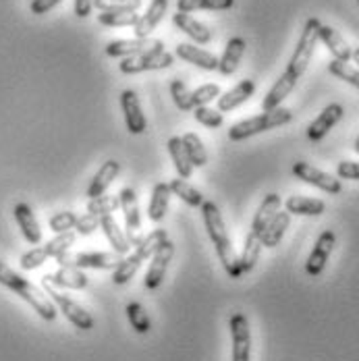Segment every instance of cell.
<instances>
[{"mask_svg":"<svg viewBox=\"0 0 359 361\" xmlns=\"http://www.w3.org/2000/svg\"><path fill=\"white\" fill-rule=\"evenodd\" d=\"M98 21L100 25H107V27H129L140 21V15L138 11L133 13H100L98 15Z\"/></svg>","mask_w":359,"mask_h":361,"instance_id":"obj_40","label":"cell"},{"mask_svg":"<svg viewBox=\"0 0 359 361\" xmlns=\"http://www.w3.org/2000/svg\"><path fill=\"white\" fill-rule=\"evenodd\" d=\"M46 279L56 285L59 289H73L81 290L87 287V274L79 268H73V266H61L54 274H46Z\"/></svg>","mask_w":359,"mask_h":361,"instance_id":"obj_23","label":"cell"},{"mask_svg":"<svg viewBox=\"0 0 359 361\" xmlns=\"http://www.w3.org/2000/svg\"><path fill=\"white\" fill-rule=\"evenodd\" d=\"M118 200H121V210H123V216H125V228H127V237L131 241V245L135 247L140 243V226H142V214H140V204H138V195L133 191V187H123L121 193H118Z\"/></svg>","mask_w":359,"mask_h":361,"instance_id":"obj_12","label":"cell"},{"mask_svg":"<svg viewBox=\"0 0 359 361\" xmlns=\"http://www.w3.org/2000/svg\"><path fill=\"white\" fill-rule=\"evenodd\" d=\"M343 114H345V110H343L341 104H336V102L328 104V106L310 123V127H308V137H310L312 142H320L324 135L343 118Z\"/></svg>","mask_w":359,"mask_h":361,"instance_id":"obj_15","label":"cell"},{"mask_svg":"<svg viewBox=\"0 0 359 361\" xmlns=\"http://www.w3.org/2000/svg\"><path fill=\"white\" fill-rule=\"evenodd\" d=\"M118 173H121V164H118L116 160H107V162L100 166V171L94 175L92 183H90V187H87V197L94 200V197L104 195V191L114 183V179L118 177Z\"/></svg>","mask_w":359,"mask_h":361,"instance_id":"obj_25","label":"cell"},{"mask_svg":"<svg viewBox=\"0 0 359 361\" xmlns=\"http://www.w3.org/2000/svg\"><path fill=\"white\" fill-rule=\"evenodd\" d=\"M63 0H32L30 2V11L34 15H46L48 11H52L56 4H61Z\"/></svg>","mask_w":359,"mask_h":361,"instance_id":"obj_50","label":"cell"},{"mask_svg":"<svg viewBox=\"0 0 359 361\" xmlns=\"http://www.w3.org/2000/svg\"><path fill=\"white\" fill-rule=\"evenodd\" d=\"M171 96H173V102L177 104V109L187 112V110H193V102H191V92L189 87L181 81V79H173L171 81Z\"/></svg>","mask_w":359,"mask_h":361,"instance_id":"obj_43","label":"cell"},{"mask_svg":"<svg viewBox=\"0 0 359 361\" xmlns=\"http://www.w3.org/2000/svg\"><path fill=\"white\" fill-rule=\"evenodd\" d=\"M173 25L181 30L183 34H187V36L191 37L195 44H208L210 39H212V32H210V27H206L202 21H197V19H193L189 13H175L173 15Z\"/></svg>","mask_w":359,"mask_h":361,"instance_id":"obj_20","label":"cell"},{"mask_svg":"<svg viewBox=\"0 0 359 361\" xmlns=\"http://www.w3.org/2000/svg\"><path fill=\"white\" fill-rule=\"evenodd\" d=\"M169 154L173 158V164L177 169V175L181 179H189L193 175V164L187 156V149L183 145V140L181 137H171L169 140Z\"/></svg>","mask_w":359,"mask_h":361,"instance_id":"obj_33","label":"cell"},{"mask_svg":"<svg viewBox=\"0 0 359 361\" xmlns=\"http://www.w3.org/2000/svg\"><path fill=\"white\" fill-rule=\"evenodd\" d=\"M125 312H127V320H129V324H131V328H133L138 334H147V332H150L152 322H150V318H147V314H145L144 305H142L140 301L129 303Z\"/></svg>","mask_w":359,"mask_h":361,"instance_id":"obj_36","label":"cell"},{"mask_svg":"<svg viewBox=\"0 0 359 361\" xmlns=\"http://www.w3.org/2000/svg\"><path fill=\"white\" fill-rule=\"evenodd\" d=\"M248 44L245 39L239 36L231 37L224 46V52H222V59L218 61V71L222 73L224 77L233 75V73L239 69V63L243 59V52H245Z\"/></svg>","mask_w":359,"mask_h":361,"instance_id":"obj_22","label":"cell"},{"mask_svg":"<svg viewBox=\"0 0 359 361\" xmlns=\"http://www.w3.org/2000/svg\"><path fill=\"white\" fill-rule=\"evenodd\" d=\"M235 0H177L179 13H193V11H229Z\"/></svg>","mask_w":359,"mask_h":361,"instance_id":"obj_35","label":"cell"},{"mask_svg":"<svg viewBox=\"0 0 359 361\" xmlns=\"http://www.w3.org/2000/svg\"><path fill=\"white\" fill-rule=\"evenodd\" d=\"M200 208H202V218H204L208 237H210V241H212V245H214L222 268L226 270V274H229L231 279L243 276V274H241V266H239V255H237L235 247H233V241H231V237H229L224 218L220 214L218 206H216L214 202H210V200H204V204H202Z\"/></svg>","mask_w":359,"mask_h":361,"instance_id":"obj_2","label":"cell"},{"mask_svg":"<svg viewBox=\"0 0 359 361\" xmlns=\"http://www.w3.org/2000/svg\"><path fill=\"white\" fill-rule=\"evenodd\" d=\"M220 85L218 83H206V85H200L197 90L191 92V102H193V109L197 106H206L210 100H218L220 96Z\"/></svg>","mask_w":359,"mask_h":361,"instance_id":"obj_44","label":"cell"},{"mask_svg":"<svg viewBox=\"0 0 359 361\" xmlns=\"http://www.w3.org/2000/svg\"><path fill=\"white\" fill-rule=\"evenodd\" d=\"M262 239L255 235V233H248L245 237V243H243V252L239 255V266H241V274H248L252 272L260 259V253H262Z\"/></svg>","mask_w":359,"mask_h":361,"instance_id":"obj_31","label":"cell"},{"mask_svg":"<svg viewBox=\"0 0 359 361\" xmlns=\"http://www.w3.org/2000/svg\"><path fill=\"white\" fill-rule=\"evenodd\" d=\"M181 140H183V145H185V149H187V156H189L193 169H204V166L210 162V156H208V152H206V147H204V142L200 140L197 133L189 131V133H185Z\"/></svg>","mask_w":359,"mask_h":361,"instance_id":"obj_32","label":"cell"},{"mask_svg":"<svg viewBox=\"0 0 359 361\" xmlns=\"http://www.w3.org/2000/svg\"><path fill=\"white\" fill-rule=\"evenodd\" d=\"M140 6L142 0H94V8L100 13H133Z\"/></svg>","mask_w":359,"mask_h":361,"instance_id":"obj_39","label":"cell"},{"mask_svg":"<svg viewBox=\"0 0 359 361\" xmlns=\"http://www.w3.org/2000/svg\"><path fill=\"white\" fill-rule=\"evenodd\" d=\"M334 245H336V235L332 231H322L316 245H314V250L310 253V257H308V262H305V272L310 276H320L322 274Z\"/></svg>","mask_w":359,"mask_h":361,"instance_id":"obj_14","label":"cell"},{"mask_svg":"<svg viewBox=\"0 0 359 361\" xmlns=\"http://www.w3.org/2000/svg\"><path fill=\"white\" fill-rule=\"evenodd\" d=\"M353 149H355V152L359 154V135H358V140H355V145H353Z\"/></svg>","mask_w":359,"mask_h":361,"instance_id":"obj_53","label":"cell"},{"mask_svg":"<svg viewBox=\"0 0 359 361\" xmlns=\"http://www.w3.org/2000/svg\"><path fill=\"white\" fill-rule=\"evenodd\" d=\"M231 336H233V361L252 360V330L245 314L237 312L229 320Z\"/></svg>","mask_w":359,"mask_h":361,"instance_id":"obj_9","label":"cell"},{"mask_svg":"<svg viewBox=\"0 0 359 361\" xmlns=\"http://www.w3.org/2000/svg\"><path fill=\"white\" fill-rule=\"evenodd\" d=\"M166 239H169L166 231H164V228H156V231H152L147 237H142V239H140V243L135 245V252L140 253L144 259H147V257L154 255V252H156Z\"/></svg>","mask_w":359,"mask_h":361,"instance_id":"obj_37","label":"cell"},{"mask_svg":"<svg viewBox=\"0 0 359 361\" xmlns=\"http://www.w3.org/2000/svg\"><path fill=\"white\" fill-rule=\"evenodd\" d=\"M121 109L125 114V125H127V131L131 135H142L147 127L145 123V114L142 110V102L138 98V94L133 90H125L121 92Z\"/></svg>","mask_w":359,"mask_h":361,"instance_id":"obj_13","label":"cell"},{"mask_svg":"<svg viewBox=\"0 0 359 361\" xmlns=\"http://www.w3.org/2000/svg\"><path fill=\"white\" fill-rule=\"evenodd\" d=\"M46 259H50V255L46 253V250L44 247H34V250H30V252L21 255L19 264H21L23 270H36L42 264H46Z\"/></svg>","mask_w":359,"mask_h":361,"instance_id":"obj_47","label":"cell"},{"mask_svg":"<svg viewBox=\"0 0 359 361\" xmlns=\"http://www.w3.org/2000/svg\"><path fill=\"white\" fill-rule=\"evenodd\" d=\"M42 289H44V293L50 297V301L61 310V314H63L75 328H79V330H92V328H94V324H96V322H94V316L87 314V310L81 307V305L73 299L71 295L63 293L56 285H52L46 276L42 279Z\"/></svg>","mask_w":359,"mask_h":361,"instance_id":"obj_5","label":"cell"},{"mask_svg":"<svg viewBox=\"0 0 359 361\" xmlns=\"http://www.w3.org/2000/svg\"><path fill=\"white\" fill-rule=\"evenodd\" d=\"M318 39H322L324 44H326V48L330 50L332 59H336V61H341V63H349V61H351L353 48L345 42V37L341 36L334 27H330V25H320V30H318Z\"/></svg>","mask_w":359,"mask_h":361,"instance_id":"obj_21","label":"cell"},{"mask_svg":"<svg viewBox=\"0 0 359 361\" xmlns=\"http://www.w3.org/2000/svg\"><path fill=\"white\" fill-rule=\"evenodd\" d=\"M320 25H322L320 19H316V17H310L305 21L303 32L299 36V42L295 46V52H293V56L288 61L287 69L276 79V83L272 85V90L266 94V98L262 102V110L264 112L279 109L283 104V100L293 92V87L297 85L299 77L305 73L312 56H314L316 44H318V30H320Z\"/></svg>","mask_w":359,"mask_h":361,"instance_id":"obj_1","label":"cell"},{"mask_svg":"<svg viewBox=\"0 0 359 361\" xmlns=\"http://www.w3.org/2000/svg\"><path fill=\"white\" fill-rule=\"evenodd\" d=\"M173 257H175V243L171 239H166L152 255V264H150L147 274H145L144 279L145 289L156 290L162 285V281L166 276V270H169V264L173 262Z\"/></svg>","mask_w":359,"mask_h":361,"instance_id":"obj_11","label":"cell"},{"mask_svg":"<svg viewBox=\"0 0 359 361\" xmlns=\"http://www.w3.org/2000/svg\"><path fill=\"white\" fill-rule=\"evenodd\" d=\"M175 56L166 50H158V52H145L138 56H127L121 61L118 69L125 75H135V73L144 71H160V69H169L173 67Z\"/></svg>","mask_w":359,"mask_h":361,"instance_id":"obj_7","label":"cell"},{"mask_svg":"<svg viewBox=\"0 0 359 361\" xmlns=\"http://www.w3.org/2000/svg\"><path fill=\"white\" fill-rule=\"evenodd\" d=\"M142 264H144V257H142L140 253H127V255L123 257V262L112 270V283L118 285V287L131 283L133 276L138 274V270L142 268Z\"/></svg>","mask_w":359,"mask_h":361,"instance_id":"obj_30","label":"cell"},{"mask_svg":"<svg viewBox=\"0 0 359 361\" xmlns=\"http://www.w3.org/2000/svg\"><path fill=\"white\" fill-rule=\"evenodd\" d=\"M100 228L104 231V235H107L108 243H110V247H112V252L121 253V255H127L129 250L133 247L131 245V241H129V237H127V233L125 231H121V226L116 224V220L112 214H107V216H102L100 220Z\"/></svg>","mask_w":359,"mask_h":361,"instance_id":"obj_26","label":"cell"},{"mask_svg":"<svg viewBox=\"0 0 359 361\" xmlns=\"http://www.w3.org/2000/svg\"><path fill=\"white\" fill-rule=\"evenodd\" d=\"M336 177L339 179H349L359 180V162L353 160H343L336 164Z\"/></svg>","mask_w":359,"mask_h":361,"instance_id":"obj_49","label":"cell"},{"mask_svg":"<svg viewBox=\"0 0 359 361\" xmlns=\"http://www.w3.org/2000/svg\"><path fill=\"white\" fill-rule=\"evenodd\" d=\"M164 50V42L156 37H133V39H114L107 44V56L110 59H127L145 52Z\"/></svg>","mask_w":359,"mask_h":361,"instance_id":"obj_8","label":"cell"},{"mask_svg":"<svg viewBox=\"0 0 359 361\" xmlns=\"http://www.w3.org/2000/svg\"><path fill=\"white\" fill-rule=\"evenodd\" d=\"M92 8H94V0H75V4H73L75 15L81 17V19L90 17L92 15Z\"/></svg>","mask_w":359,"mask_h":361,"instance_id":"obj_51","label":"cell"},{"mask_svg":"<svg viewBox=\"0 0 359 361\" xmlns=\"http://www.w3.org/2000/svg\"><path fill=\"white\" fill-rule=\"evenodd\" d=\"M75 239H77V233H73V231H67V233H59L54 239H50V241L44 245V250H46V253H48L50 257H54V259H56L61 253L69 252V247H73Z\"/></svg>","mask_w":359,"mask_h":361,"instance_id":"obj_41","label":"cell"},{"mask_svg":"<svg viewBox=\"0 0 359 361\" xmlns=\"http://www.w3.org/2000/svg\"><path fill=\"white\" fill-rule=\"evenodd\" d=\"M171 197H173V193H171L169 183H156V185H154V189H152V200H150V208H147L150 220L160 222L162 218L166 216Z\"/></svg>","mask_w":359,"mask_h":361,"instance_id":"obj_29","label":"cell"},{"mask_svg":"<svg viewBox=\"0 0 359 361\" xmlns=\"http://www.w3.org/2000/svg\"><path fill=\"white\" fill-rule=\"evenodd\" d=\"M358 2H359V0H358Z\"/></svg>","mask_w":359,"mask_h":361,"instance_id":"obj_54","label":"cell"},{"mask_svg":"<svg viewBox=\"0 0 359 361\" xmlns=\"http://www.w3.org/2000/svg\"><path fill=\"white\" fill-rule=\"evenodd\" d=\"M0 285L6 287V289H11L13 293H17L25 303H30L36 310V314L42 320H46V322L56 320V305L50 301V297L44 293V289L32 285L19 272L11 270L4 262H0Z\"/></svg>","mask_w":359,"mask_h":361,"instance_id":"obj_3","label":"cell"},{"mask_svg":"<svg viewBox=\"0 0 359 361\" xmlns=\"http://www.w3.org/2000/svg\"><path fill=\"white\" fill-rule=\"evenodd\" d=\"M48 224H50V228H52L56 235H59V233H67V231L75 228V224H77V214L71 212V210L56 212V214H52V216H50Z\"/></svg>","mask_w":359,"mask_h":361,"instance_id":"obj_46","label":"cell"},{"mask_svg":"<svg viewBox=\"0 0 359 361\" xmlns=\"http://www.w3.org/2000/svg\"><path fill=\"white\" fill-rule=\"evenodd\" d=\"M255 92V83L252 79H243L239 81L233 90H229L226 94L218 96V110L220 112H231V110L239 109L241 104H245Z\"/></svg>","mask_w":359,"mask_h":361,"instance_id":"obj_18","label":"cell"},{"mask_svg":"<svg viewBox=\"0 0 359 361\" xmlns=\"http://www.w3.org/2000/svg\"><path fill=\"white\" fill-rule=\"evenodd\" d=\"M291 121H293V112L288 109L279 106V109L268 110V112H262L257 116H252V118H245V121L235 123L229 129V140L231 142H243V140L253 137L257 133H264V131L283 127V125H287Z\"/></svg>","mask_w":359,"mask_h":361,"instance_id":"obj_4","label":"cell"},{"mask_svg":"<svg viewBox=\"0 0 359 361\" xmlns=\"http://www.w3.org/2000/svg\"><path fill=\"white\" fill-rule=\"evenodd\" d=\"M285 210L295 216H320L326 210V204L316 197H305V195H291L285 202Z\"/></svg>","mask_w":359,"mask_h":361,"instance_id":"obj_27","label":"cell"},{"mask_svg":"<svg viewBox=\"0 0 359 361\" xmlns=\"http://www.w3.org/2000/svg\"><path fill=\"white\" fill-rule=\"evenodd\" d=\"M177 56L183 59L185 63H191L204 71H218V56L204 50V48H197L193 44H179L177 46Z\"/></svg>","mask_w":359,"mask_h":361,"instance_id":"obj_19","label":"cell"},{"mask_svg":"<svg viewBox=\"0 0 359 361\" xmlns=\"http://www.w3.org/2000/svg\"><path fill=\"white\" fill-rule=\"evenodd\" d=\"M100 220L102 218L96 216V214H81V216H77V224H75V231H77V235H83V237H87V235H92L94 231H98L100 228Z\"/></svg>","mask_w":359,"mask_h":361,"instance_id":"obj_48","label":"cell"},{"mask_svg":"<svg viewBox=\"0 0 359 361\" xmlns=\"http://www.w3.org/2000/svg\"><path fill=\"white\" fill-rule=\"evenodd\" d=\"M13 214H15V220L19 224V231H21L23 239L28 243H32V245H37L42 241V231H39V224H37V218L34 214V210H32V206L25 204V202H19L15 206Z\"/></svg>","mask_w":359,"mask_h":361,"instance_id":"obj_16","label":"cell"},{"mask_svg":"<svg viewBox=\"0 0 359 361\" xmlns=\"http://www.w3.org/2000/svg\"><path fill=\"white\" fill-rule=\"evenodd\" d=\"M351 61L359 65V48H353V52H351Z\"/></svg>","mask_w":359,"mask_h":361,"instance_id":"obj_52","label":"cell"},{"mask_svg":"<svg viewBox=\"0 0 359 361\" xmlns=\"http://www.w3.org/2000/svg\"><path fill=\"white\" fill-rule=\"evenodd\" d=\"M281 206H283L281 195H279V193H268V195L264 197V202L260 204V208H257L255 216H253L252 233H255L257 237H262V233L266 231L268 222L276 216V212L281 210Z\"/></svg>","mask_w":359,"mask_h":361,"instance_id":"obj_24","label":"cell"},{"mask_svg":"<svg viewBox=\"0 0 359 361\" xmlns=\"http://www.w3.org/2000/svg\"><path fill=\"white\" fill-rule=\"evenodd\" d=\"M288 224H291V214H288L287 210H279L276 216L268 222L266 231H264L262 237H260V239H262V245H264V247H276V245L283 241Z\"/></svg>","mask_w":359,"mask_h":361,"instance_id":"obj_28","label":"cell"},{"mask_svg":"<svg viewBox=\"0 0 359 361\" xmlns=\"http://www.w3.org/2000/svg\"><path fill=\"white\" fill-rule=\"evenodd\" d=\"M166 8H169V0H152V4L147 6V11H145L144 15H140V21L133 27L135 37H150V34L164 19Z\"/></svg>","mask_w":359,"mask_h":361,"instance_id":"obj_17","label":"cell"},{"mask_svg":"<svg viewBox=\"0 0 359 361\" xmlns=\"http://www.w3.org/2000/svg\"><path fill=\"white\" fill-rule=\"evenodd\" d=\"M328 71L332 73L334 77H339V79L351 83L353 87H358L359 90V69L351 67L349 63H341V61L332 59V61L328 63Z\"/></svg>","mask_w":359,"mask_h":361,"instance_id":"obj_42","label":"cell"},{"mask_svg":"<svg viewBox=\"0 0 359 361\" xmlns=\"http://www.w3.org/2000/svg\"><path fill=\"white\" fill-rule=\"evenodd\" d=\"M125 255L116 252H65L56 257L59 266H73V268H94V270H114Z\"/></svg>","mask_w":359,"mask_h":361,"instance_id":"obj_6","label":"cell"},{"mask_svg":"<svg viewBox=\"0 0 359 361\" xmlns=\"http://www.w3.org/2000/svg\"><path fill=\"white\" fill-rule=\"evenodd\" d=\"M118 208H121L118 195H100V197L90 200V204H87V212L100 218L107 216V214H114Z\"/></svg>","mask_w":359,"mask_h":361,"instance_id":"obj_38","label":"cell"},{"mask_svg":"<svg viewBox=\"0 0 359 361\" xmlns=\"http://www.w3.org/2000/svg\"><path fill=\"white\" fill-rule=\"evenodd\" d=\"M293 175L299 180H303L308 185H314V187L322 189V191L330 193V195H336V193L343 191V183L339 180V177H332V175L324 173V171L308 164V162H303V160L293 164Z\"/></svg>","mask_w":359,"mask_h":361,"instance_id":"obj_10","label":"cell"},{"mask_svg":"<svg viewBox=\"0 0 359 361\" xmlns=\"http://www.w3.org/2000/svg\"><path fill=\"white\" fill-rule=\"evenodd\" d=\"M193 116H195V121L200 125H204L208 129H218L222 125V112L210 109V106H197V109H193Z\"/></svg>","mask_w":359,"mask_h":361,"instance_id":"obj_45","label":"cell"},{"mask_svg":"<svg viewBox=\"0 0 359 361\" xmlns=\"http://www.w3.org/2000/svg\"><path fill=\"white\" fill-rule=\"evenodd\" d=\"M169 187H171V193H173V195H177L179 200H183V202H185L187 206H191V208H200V206L204 204L202 191H197L193 185H189L187 179L175 177V179L169 183Z\"/></svg>","mask_w":359,"mask_h":361,"instance_id":"obj_34","label":"cell"}]
</instances>
